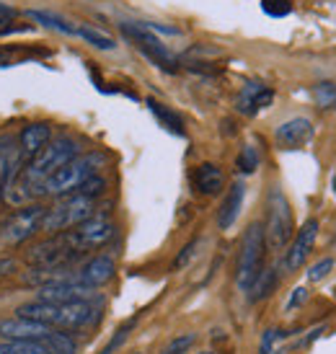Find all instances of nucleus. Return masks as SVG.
<instances>
[{
    "instance_id": "1",
    "label": "nucleus",
    "mask_w": 336,
    "mask_h": 354,
    "mask_svg": "<svg viewBox=\"0 0 336 354\" xmlns=\"http://www.w3.org/2000/svg\"><path fill=\"white\" fill-rule=\"evenodd\" d=\"M16 315L39 321L44 326L59 328V331H78L88 328L101 321V305L99 297L93 300H78V303H47V300H29L16 308Z\"/></svg>"
},
{
    "instance_id": "2",
    "label": "nucleus",
    "mask_w": 336,
    "mask_h": 354,
    "mask_svg": "<svg viewBox=\"0 0 336 354\" xmlns=\"http://www.w3.org/2000/svg\"><path fill=\"white\" fill-rule=\"evenodd\" d=\"M109 163V156L104 150H91V153H80L75 160H70L68 166L55 171L44 187H41V197H68L75 194L91 176H96L101 168Z\"/></svg>"
},
{
    "instance_id": "3",
    "label": "nucleus",
    "mask_w": 336,
    "mask_h": 354,
    "mask_svg": "<svg viewBox=\"0 0 336 354\" xmlns=\"http://www.w3.org/2000/svg\"><path fill=\"white\" fill-rule=\"evenodd\" d=\"M96 215V199H88L83 194H68V197H57L55 205L44 209V220H41V233L47 236H59L68 233L80 223H86Z\"/></svg>"
},
{
    "instance_id": "4",
    "label": "nucleus",
    "mask_w": 336,
    "mask_h": 354,
    "mask_svg": "<svg viewBox=\"0 0 336 354\" xmlns=\"http://www.w3.org/2000/svg\"><path fill=\"white\" fill-rule=\"evenodd\" d=\"M264 256H267V241H264V223H251L243 230L241 248H238V264H236V287L241 292H248L254 279L264 269Z\"/></svg>"
},
{
    "instance_id": "5",
    "label": "nucleus",
    "mask_w": 336,
    "mask_h": 354,
    "mask_svg": "<svg viewBox=\"0 0 336 354\" xmlns=\"http://www.w3.org/2000/svg\"><path fill=\"white\" fill-rule=\"evenodd\" d=\"M295 236V220H292V207L287 202L285 192L279 187H272L267 194V220H264V241L267 251H282L290 246Z\"/></svg>"
},
{
    "instance_id": "6",
    "label": "nucleus",
    "mask_w": 336,
    "mask_h": 354,
    "mask_svg": "<svg viewBox=\"0 0 336 354\" xmlns=\"http://www.w3.org/2000/svg\"><path fill=\"white\" fill-rule=\"evenodd\" d=\"M44 209L47 207L39 202L19 207L16 212H10L0 220V241L10 243V246H21L29 238H34L41 230V220H44Z\"/></svg>"
},
{
    "instance_id": "7",
    "label": "nucleus",
    "mask_w": 336,
    "mask_h": 354,
    "mask_svg": "<svg viewBox=\"0 0 336 354\" xmlns=\"http://www.w3.org/2000/svg\"><path fill=\"white\" fill-rule=\"evenodd\" d=\"M119 29H122V34H124L127 39L135 41V47H138L156 68H160L163 73H176L178 70V59L166 50V44H163V41L156 37V31H150L145 24H122Z\"/></svg>"
},
{
    "instance_id": "8",
    "label": "nucleus",
    "mask_w": 336,
    "mask_h": 354,
    "mask_svg": "<svg viewBox=\"0 0 336 354\" xmlns=\"http://www.w3.org/2000/svg\"><path fill=\"white\" fill-rule=\"evenodd\" d=\"M65 236V243L70 246V251L75 254H88V251H96V248L106 246L111 238H114V223L109 217L93 215L91 220L80 223L78 227H73Z\"/></svg>"
},
{
    "instance_id": "9",
    "label": "nucleus",
    "mask_w": 336,
    "mask_h": 354,
    "mask_svg": "<svg viewBox=\"0 0 336 354\" xmlns=\"http://www.w3.org/2000/svg\"><path fill=\"white\" fill-rule=\"evenodd\" d=\"M59 328L44 326L39 321H29V318H21V315H10L0 321V339L3 342H37V344L47 346L50 349L52 339Z\"/></svg>"
},
{
    "instance_id": "10",
    "label": "nucleus",
    "mask_w": 336,
    "mask_h": 354,
    "mask_svg": "<svg viewBox=\"0 0 336 354\" xmlns=\"http://www.w3.org/2000/svg\"><path fill=\"white\" fill-rule=\"evenodd\" d=\"M318 230H321V223L316 217H308L306 223L300 225V230H295L290 246L285 248V259H282V269L287 274H292L300 266H306L308 256L313 254V246L318 241Z\"/></svg>"
},
{
    "instance_id": "11",
    "label": "nucleus",
    "mask_w": 336,
    "mask_h": 354,
    "mask_svg": "<svg viewBox=\"0 0 336 354\" xmlns=\"http://www.w3.org/2000/svg\"><path fill=\"white\" fill-rule=\"evenodd\" d=\"M114 274H117V259L111 254H96L75 272V279L91 290H101L114 279Z\"/></svg>"
},
{
    "instance_id": "12",
    "label": "nucleus",
    "mask_w": 336,
    "mask_h": 354,
    "mask_svg": "<svg viewBox=\"0 0 336 354\" xmlns=\"http://www.w3.org/2000/svg\"><path fill=\"white\" fill-rule=\"evenodd\" d=\"M21 166H24V158L19 153L16 138L13 135H0V202H6Z\"/></svg>"
},
{
    "instance_id": "13",
    "label": "nucleus",
    "mask_w": 336,
    "mask_h": 354,
    "mask_svg": "<svg viewBox=\"0 0 336 354\" xmlns=\"http://www.w3.org/2000/svg\"><path fill=\"white\" fill-rule=\"evenodd\" d=\"M313 132L316 129L308 117H292L274 129V142L279 150H297L313 140Z\"/></svg>"
},
{
    "instance_id": "14",
    "label": "nucleus",
    "mask_w": 336,
    "mask_h": 354,
    "mask_svg": "<svg viewBox=\"0 0 336 354\" xmlns=\"http://www.w3.org/2000/svg\"><path fill=\"white\" fill-rule=\"evenodd\" d=\"M93 297H96V290L80 285L75 277L39 287V300H47V303H78V300H93Z\"/></svg>"
},
{
    "instance_id": "15",
    "label": "nucleus",
    "mask_w": 336,
    "mask_h": 354,
    "mask_svg": "<svg viewBox=\"0 0 336 354\" xmlns=\"http://www.w3.org/2000/svg\"><path fill=\"white\" fill-rule=\"evenodd\" d=\"M52 142V124L50 122H29L26 127L16 135V145L24 158V163L31 160L39 150H44Z\"/></svg>"
},
{
    "instance_id": "16",
    "label": "nucleus",
    "mask_w": 336,
    "mask_h": 354,
    "mask_svg": "<svg viewBox=\"0 0 336 354\" xmlns=\"http://www.w3.org/2000/svg\"><path fill=\"white\" fill-rule=\"evenodd\" d=\"M272 101H274V91L269 88L267 83H261V80H251L236 96V109L246 117H256L259 111L267 109Z\"/></svg>"
},
{
    "instance_id": "17",
    "label": "nucleus",
    "mask_w": 336,
    "mask_h": 354,
    "mask_svg": "<svg viewBox=\"0 0 336 354\" xmlns=\"http://www.w3.org/2000/svg\"><path fill=\"white\" fill-rule=\"evenodd\" d=\"M192 184L202 197H215L225 189V174L218 163H199L192 174Z\"/></svg>"
},
{
    "instance_id": "18",
    "label": "nucleus",
    "mask_w": 336,
    "mask_h": 354,
    "mask_svg": "<svg viewBox=\"0 0 336 354\" xmlns=\"http://www.w3.org/2000/svg\"><path fill=\"white\" fill-rule=\"evenodd\" d=\"M243 199H246V184H243V181H236V184L225 192L223 205H220V209H218L220 230H230V227L236 225L238 215H241V209H243Z\"/></svg>"
},
{
    "instance_id": "19",
    "label": "nucleus",
    "mask_w": 336,
    "mask_h": 354,
    "mask_svg": "<svg viewBox=\"0 0 336 354\" xmlns=\"http://www.w3.org/2000/svg\"><path fill=\"white\" fill-rule=\"evenodd\" d=\"M279 285V272L277 269H261V274L254 279V285L248 287V303H261V300H267Z\"/></svg>"
},
{
    "instance_id": "20",
    "label": "nucleus",
    "mask_w": 336,
    "mask_h": 354,
    "mask_svg": "<svg viewBox=\"0 0 336 354\" xmlns=\"http://www.w3.org/2000/svg\"><path fill=\"white\" fill-rule=\"evenodd\" d=\"M148 109L153 111V117L160 122V127H166L168 132H174L178 138H184L187 135V127H184V119L178 117L174 109H168L166 104H160L156 99H148Z\"/></svg>"
},
{
    "instance_id": "21",
    "label": "nucleus",
    "mask_w": 336,
    "mask_h": 354,
    "mask_svg": "<svg viewBox=\"0 0 336 354\" xmlns=\"http://www.w3.org/2000/svg\"><path fill=\"white\" fill-rule=\"evenodd\" d=\"M29 16L34 21L44 24L47 29H55V31H59V34H70V37H78V26H73L70 21H65L62 16H57V13H50V10H29Z\"/></svg>"
},
{
    "instance_id": "22",
    "label": "nucleus",
    "mask_w": 336,
    "mask_h": 354,
    "mask_svg": "<svg viewBox=\"0 0 336 354\" xmlns=\"http://www.w3.org/2000/svg\"><path fill=\"white\" fill-rule=\"evenodd\" d=\"M259 163H261V158H259V150L254 145H243L241 153L236 158V168L238 174H243V176H251V174H256L259 171Z\"/></svg>"
},
{
    "instance_id": "23",
    "label": "nucleus",
    "mask_w": 336,
    "mask_h": 354,
    "mask_svg": "<svg viewBox=\"0 0 336 354\" xmlns=\"http://www.w3.org/2000/svg\"><path fill=\"white\" fill-rule=\"evenodd\" d=\"M0 354H52L47 346L37 342H3L0 339Z\"/></svg>"
},
{
    "instance_id": "24",
    "label": "nucleus",
    "mask_w": 336,
    "mask_h": 354,
    "mask_svg": "<svg viewBox=\"0 0 336 354\" xmlns=\"http://www.w3.org/2000/svg\"><path fill=\"white\" fill-rule=\"evenodd\" d=\"M313 99L318 109H336V83L334 80H321L313 88Z\"/></svg>"
},
{
    "instance_id": "25",
    "label": "nucleus",
    "mask_w": 336,
    "mask_h": 354,
    "mask_svg": "<svg viewBox=\"0 0 336 354\" xmlns=\"http://www.w3.org/2000/svg\"><path fill=\"white\" fill-rule=\"evenodd\" d=\"M135 326H138V318H129V321H124V324H122L117 331H114V336L109 339V344L104 346L99 354H114V352H117L119 346H122L129 339V334H132V328H135Z\"/></svg>"
},
{
    "instance_id": "26",
    "label": "nucleus",
    "mask_w": 336,
    "mask_h": 354,
    "mask_svg": "<svg viewBox=\"0 0 336 354\" xmlns=\"http://www.w3.org/2000/svg\"><path fill=\"white\" fill-rule=\"evenodd\" d=\"M78 37L86 39L91 47H96V50H114V47H117L111 37H106V34H101V31H96V29H88V26H78Z\"/></svg>"
},
{
    "instance_id": "27",
    "label": "nucleus",
    "mask_w": 336,
    "mask_h": 354,
    "mask_svg": "<svg viewBox=\"0 0 336 354\" xmlns=\"http://www.w3.org/2000/svg\"><path fill=\"white\" fill-rule=\"evenodd\" d=\"M199 243H202V238H192L187 246H184L176 256H174V261H171V272H181V269H187V266L192 264V259L197 256Z\"/></svg>"
},
{
    "instance_id": "28",
    "label": "nucleus",
    "mask_w": 336,
    "mask_h": 354,
    "mask_svg": "<svg viewBox=\"0 0 336 354\" xmlns=\"http://www.w3.org/2000/svg\"><path fill=\"white\" fill-rule=\"evenodd\" d=\"M194 344H197V334L187 331V334L174 336V339H171V342H168V344L160 349V354H187Z\"/></svg>"
},
{
    "instance_id": "29",
    "label": "nucleus",
    "mask_w": 336,
    "mask_h": 354,
    "mask_svg": "<svg viewBox=\"0 0 336 354\" xmlns=\"http://www.w3.org/2000/svg\"><path fill=\"white\" fill-rule=\"evenodd\" d=\"M106 187H109V181L96 174V176H91L88 181L75 192V194H83V197H88V199H99V197L106 194Z\"/></svg>"
},
{
    "instance_id": "30",
    "label": "nucleus",
    "mask_w": 336,
    "mask_h": 354,
    "mask_svg": "<svg viewBox=\"0 0 336 354\" xmlns=\"http://www.w3.org/2000/svg\"><path fill=\"white\" fill-rule=\"evenodd\" d=\"M287 331L282 328H267L264 334H261V342H259V354H272V349L279 344V342H285L287 339Z\"/></svg>"
},
{
    "instance_id": "31",
    "label": "nucleus",
    "mask_w": 336,
    "mask_h": 354,
    "mask_svg": "<svg viewBox=\"0 0 336 354\" xmlns=\"http://www.w3.org/2000/svg\"><path fill=\"white\" fill-rule=\"evenodd\" d=\"M261 10L272 19H282L292 13V0H261Z\"/></svg>"
},
{
    "instance_id": "32",
    "label": "nucleus",
    "mask_w": 336,
    "mask_h": 354,
    "mask_svg": "<svg viewBox=\"0 0 336 354\" xmlns=\"http://www.w3.org/2000/svg\"><path fill=\"white\" fill-rule=\"evenodd\" d=\"M334 259L328 256V259H321V261H316L313 266H308V282H321V279H326L328 277V272L334 269Z\"/></svg>"
},
{
    "instance_id": "33",
    "label": "nucleus",
    "mask_w": 336,
    "mask_h": 354,
    "mask_svg": "<svg viewBox=\"0 0 336 354\" xmlns=\"http://www.w3.org/2000/svg\"><path fill=\"white\" fill-rule=\"evenodd\" d=\"M16 16H19V10L8 6V3H0V37L3 34H8L13 29V24H16Z\"/></svg>"
},
{
    "instance_id": "34",
    "label": "nucleus",
    "mask_w": 336,
    "mask_h": 354,
    "mask_svg": "<svg viewBox=\"0 0 336 354\" xmlns=\"http://www.w3.org/2000/svg\"><path fill=\"white\" fill-rule=\"evenodd\" d=\"M308 297H310V290H308L306 285L295 287L292 295H290V300H287V310H295V308H300V305H306Z\"/></svg>"
},
{
    "instance_id": "35",
    "label": "nucleus",
    "mask_w": 336,
    "mask_h": 354,
    "mask_svg": "<svg viewBox=\"0 0 336 354\" xmlns=\"http://www.w3.org/2000/svg\"><path fill=\"white\" fill-rule=\"evenodd\" d=\"M16 272H19V261H16V259H0V279H3V277H13L16 274Z\"/></svg>"
},
{
    "instance_id": "36",
    "label": "nucleus",
    "mask_w": 336,
    "mask_h": 354,
    "mask_svg": "<svg viewBox=\"0 0 336 354\" xmlns=\"http://www.w3.org/2000/svg\"><path fill=\"white\" fill-rule=\"evenodd\" d=\"M334 189H336V176H334Z\"/></svg>"
},
{
    "instance_id": "37",
    "label": "nucleus",
    "mask_w": 336,
    "mask_h": 354,
    "mask_svg": "<svg viewBox=\"0 0 336 354\" xmlns=\"http://www.w3.org/2000/svg\"><path fill=\"white\" fill-rule=\"evenodd\" d=\"M205 354H212V352H205Z\"/></svg>"
}]
</instances>
